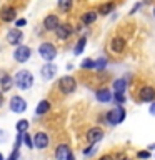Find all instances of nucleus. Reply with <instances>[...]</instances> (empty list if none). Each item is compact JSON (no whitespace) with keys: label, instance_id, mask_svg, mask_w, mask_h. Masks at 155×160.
I'll list each match as a JSON object with an SVG mask.
<instances>
[{"label":"nucleus","instance_id":"obj_1","mask_svg":"<svg viewBox=\"0 0 155 160\" xmlns=\"http://www.w3.org/2000/svg\"><path fill=\"white\" fill-rule=\"evenodd\" d=\"M13 83L17 85L20 90H28L33 85V75L30 73L28 70H20V72L15 73Z\"/></svg>","mask_w":155,"mask_h":160},{"label":"nucleus","instance_id":"obj_2","mask_svg":"<svg viewBox=\"0 0 155 160\" xmlns=\"http://www.w3.org/2000/svg\"><path fill=\"white\" fill-rule=\"evenodd\" d=\"M58 88L60 92L68 95V93H73L75 88H77V82H75L73 77H70V75H65V77H62L58 80Z\"/></svg>","mask_w":155,"mask_h":160},{"label":"nucleus","instance_id":"obj_3","mask_svg":"<svg viewBox=\"0 0 155 160\" xmlns=\"http://www.w3.org/2000/svg\"><path fill=\"white\" fill-rule=\"evenodd\" d=\"M123 120H125V108L120 107V105L115 107V108H112L107 113V122L110 125H118V123H122Z\"/></svg>","mask_w":155,"mask_h":160},{"label":"nucleus","instance_id":"obj_4","mask_svg":"<svg viewBox=\"0 0 155 160\" xmlns=\"http://www.w3.org/2000/svg\"><path fill=\"white\" fill-rule=\"evenodd\" d=\"M38 53L43 60H47L50 63L55 57H57V48H55V45H52V43H42L38 47Z\"/></svg>","mask_w":155,"mask_h":160},{"label":"nucleus","instance_id":"obj_5","mask_svg":"<svg viewBox=\"0 0 155 160\" xmlns=\"http://www.w3.org/2000/svg\"><path fill=\"white\" fill-rule=\"evenodd\" d=\"M10 110L15 113H23L25 110H27V102H25L22 97L15 95V97L10 98Z\"/></svg>","mask_w":155,"mask_h":160},{"label":"nucleus","instance_id":"obj_6","mask_svg":"<svg viewBox=\"0 0 155 160\" xmlns=\"http://www.w3.org/2000/svg\"><path fill=\"white\" fill-rule=\"evenodd\" d=\"M30 55H32V50H30V47H25V45H18V47L15 48L13 58L17 60V62L23 63V62H27V60L30 58Z\"/></svg>","mask_w":155,"mask_h":160},{"label":"nucleus","instance_id":"obj_7","mask_svg":"<svg viewBox=\"0 0 155 160\" xmlns=\"http://www.w3.org/2000/svg\"><path fill=\"white\" fill-rule=\"evenodd\" d=\"M22 40H23V33H22V30H20V28L8 30V33H7V42H8L10 45H20V43H22Z\"/></svg>","mask_w":155,"mask_h":160},{"label":"nucleus","instance_id":"obj_8","mask_svg":"<svg viewBox=\"0 0 155 160\" xmlns=\"http://www.w3.org/2000/svg\"><path fill=\"white\" fill-rule=\"evenodd\" d=\"M102 138H103V130L98 128V127H93V128H90L87 132V142L90 145H95L97 142H100Z\"/></svg>","mask_w":155,"mask_h":160},{"label":"nucleus","instance_id":"obj_9","mask_svg":"<svg viewBox=\"0 0 155 160\" xmlns=\"http://www.w3.org/2000/svg\"><path fill=\"white\" fill-rule=\"evenodd\" d=\"M138 97H140L142 102H153L155 100V88L150 87V85H145V87L140 88Z\"/></svg>","mask_w":155,"mask_h":160},{"label":"nucleus","instance_id":"obj_10","mask_svg":"<svg viewBox=\"0 0 155 160\" xmlns=\"http://www.w3.org/2000/svg\"><path fill=\"white\" fill-rule=\"evenodd\" d=\"M60 25V22H58V17L57 15H47V17L43 18V28L47 30V32H55L57 30V27Z\"/></svg>","mask_w":155,"mask_h":160},{"label":"nucleus","instance_id":"obj_11","mask_svg":"<svg viewBox=\"0 0 155 160\" xmlns=\"http://www.w3.org/2000/svg\"><path fill=\"white\" fill-rule=\"evenodd\" d=\"M48 147V135L45 132H38L33 137V148H47Z\"/></svg>","mask_w":155,"mask_h":160},{"label":"nucleus","instance_id":"obj_12","mask_svg":"<svg viewBox=\"0 0 155 160\" xmlns=\"http://www.w3.org/2000/svg\"><path fill=\"white\" fill-rule=\"evenodd\" d=\"M72 25H68V23H62V25H58L57 30H55V35L60 38V40H67L70 35H72Z\"/></svg>","mask_w":155,"mask_h":160},{"label":"nucleus","instance_id":"obj_13","mask_svg":"<svg viewBox=\"0 0 155 160\" xmlns=\"http://www.w3.org/2000/svg\"><path fill=\"white\" fill-rule=\"evenodd\" d=\"M55 73H57V67L53 63H47L40 68V75H42L43 80H52L55 77Z\"/></svg>","mask_w":155,"mask_h":160},{"label":"nucleus","instance_id":"obj_14","mask_svg":"<svg viewBox=\"0 0 155 160\" xmlns=\"http://www.w3.org/2000/svg\"><path fill=\"white\" fill-rule=\"evenodd\" d=\"M15 17H17V12H15L13 7H2V10H0V18H2V22H12V20H15Z\"/></svg>","mask_w":155,"mask_h":160},{"label":"nucleus","instance_id":"obj_15","mask_svg":"<svg viewBox=\"0 0 155 160\" xmlns=\"http://www.w3.org/2000/svg\"><path fill=\"white\" fill-rule=\"evenodd\" d=\"M110 48H112L115 53L123 52V48H125V38L123 37H113L112 42H110Z\"/></svg>","mask_w":155,"mask_h":160},{"label":"nucleus","instance_id":"obj_16","mask_svg":"<svg viewBox=\"0 0 155 160\" xmlns=\"http://www.w3.org/2000/svg\"><path fill=\"white\" fill-rule=\"evenodd\" d=\"M13 85V78L10 77L8 73H2L0 75V88H2V92H7V90L12 88Z\"/></svg>","mask_w":155,"mask_h":160},{"label":"nucleus","instance_id":"obj_17","mask_svg":"<svg viewBox=\"0 0 155 160\" xmlns=\"http://www.w3.org/2000/svg\"><path fill=\"white\" fill-rule=\"evenodd\" d=\"M68 153H70L68 145L62 143V145H58V147H57V150H55V158H57V160H67Z\"/></svg>","mask_w":155,"mask_h":160},{"label":"nucleus","instance_id":"obj_18","mask_svg":"<svg viewBox=\"0 0 155 160\" xmlns=\"http://www.w3.org/2000/svg\"><path fill=\"white\" fill-rule=\"evenodd\" d=\"M95 97H97L98 102L107 103V102H110V100H112V93H110V90H108V88H100V90H97Z\"/></svg>","mask_w":155,"mask_h":160},{"label":"nucleus","instance_id":"obj_19","mask_svg":"<svg viewBox=\"0 0 155 160\" xmlns=\"http://www.w3.org/2000/svg\"><path fill=\"white\" fill-rule=\"evenodd\" d=\"M50 110V102L48 100H40L38 105H37V108H35V113L37 115H43V113H47Z\"/></svg>","mask_w":155,"mask_h":160},{"label":"nucleus","instance_id":"obj_20","mask_svg":"<svg viewBox=\"0 0 155 160\" xmlns=\"http://www.w3.org/2000/svg\"><path fill=\"white\" fill-rule=\"evenodd\" d=\"M95 20H97V12H85L83 15H82V23L83 25H90V23H93Z\"/></svg>","mask_w":155,"mask_h":160},{"label":"nucleus","instance_id":"obj_21","mask_svg":"<svg viewBox=\"0 0 155 160\" xmlns=\"http://www.w3.org/2000/svg\"><path fill=\"white\" fill-rule=\"evenodd\" d=\"M125 88H127V80H125V78H118V80H115V82H113L115 93H123Z\"/></svg>","mask_w":155,"mask_h":160},{"label":"nucleus","instance_id":"obj_22","mask_svg":"<svg viewBox=\"0 0 155 160\" xmlns=\"http://www.w3.org/2000/svg\"><path fill=\"white\" fill-rule=\"evenodd\" d=\"M15 128H17V132H18V133H25V132H28V120H25V118L18 120L17 125H15Z\"/></svg>","mask_w":155,"mask_h":160},{"label":"nucleus","instance_id":"obj_23","mask_svg":"<svg viewBox=\"0 0 155 160\" xmlns=\"http://www.w3.org/2000/svg\"><path fill=\"white\" fill-rule=\"evenodd\" d=\"M112 10H113V3H103V5H100V8H98V15H108V13H112Z\"/></svg>","mask_w":155,"mask_h":160},{"label":"nucleus","instance_id":"obj_24","mask_svg":"<svg viewBox=\"0 0 155 160\" xmlns=\"http://www.w3.org/2000/svg\"><path fill=\"white\" fill-rule=\"evenodd\" d=\"M85 43H87V38L82 37V38H80L78 42H77V45H75L73 53H75V55H80V53H82V52H83V48H85Z\"/></svg>","mask_w":155,"mask_h":160},{"label":"nucleus","instance_id":"obj_25","mask_svg":"<svg viewBox=\"0 0 155 160\" xmlns=\"http://www.w3.org/2000/svg\"><path fill=\"white\" fill-rule=\"evenodd\" d=\"M73 5V0H58V8L62 12H68Z\"/></svg>","mask_w":155,"mask_h":160},{"label":"nucleus","instance_id":"obj_26","mask_svg":"<svg viewBox=\"0 0 155 160\" xmlns=\"http://www.w3.org/2000/svg\"><path fill=\"white\" fill-rule=\"evenodd\" d=\"M82 68H85V70H92V68H95V62L92 58H85L83 62H82V65H80Z\"/></svg>","mask_w":155,"mask_h":160},{"label":"nucleus","instance_id":"obj_27","mask_svg":"<svg viewBox=\"0 0 155 160\" xmlns=\"http://www.w3.org/2000/svg\"><path fill=\"white\" fill-rule=\"evenodd\" d=\"M105 67H107V58H105V57H100L98 60H95V68L102 70Z\"/></svg>","mask_w":155,"mask_h":160},{"label":"nucleus","instance_id":"obj_28","mask_svg":"<svg viewBox=\"0 0 155 160\" xmlns=\"http://www.w3.org/2000/svg\"><path fill=\"white\" fill-rule=\"evenodd\" d=\"M23 142H25V145H27L28 148H33V140L30 138V135H28L27 132L23 133Z\"/></svg>","mask_w":155,"mask_h":160},{"label":"nucleus","instance_id":"obj_29","mask_svg":"<svg viewBox=\"0 0 155 160\" xmlns=\"http://www.w3.org/2000/svg\"><path fill=\"white\" fill-rule=\"evenodd\" d=\"M138 158H150V152L148 150H140V152L137 153Z\"/></svg>","mask_w":155,"mask_h":160},{"label":"nucleus","instance_id":"obj_30","mask_svg":"<svg viewBox=\"0 0 155 160\" xmlns=\"http://www.w3.org/2000/svg\"><path fill=\"white\" fill-rule=\"evenodd\" d=\"M95 150H97V147L90 145L88 148H85V150H83V155H87V157H88V155H93V153H95Z\"/></svg>","mask_w":155,"mask_h":160},{"label":"nucleus","instance_id":"obj_31","mask_svg":"<svg viewBox=\"0 0 155 160\" xmlns=\"http://www.w3.org/2000/svg\"><path fill=\"white\" fill-rule=\"evenodd\" d=\"M18 157H20V152H18V150H13L7 160H18Z\"/></svg>","mask_w":155,"mask_h":160},{"label":"nucleus","instance_id":"obj_32","mask_svg":"<svg viewBox=\"0 0 155 160\" xmlns=\"http://www.w3.org/2000/svg\"><path fill=\"white\" fill-rule=\"evenodd\" d=\"M115 100H117L118 103H123L125 102V95L123 93H115Z\"/></svg>","mask_w":155,"mask_h":160},{"label":"nucleus","instance_id":"obj_33","mask_svg":"<svg viewBox=\"0 0 155 160\" xmlns=\"http://www.w3.org/2000/svg\"><path fill=\"white\" fill-rule=\"evenodd\" d=\"M7 140V132L5 130H0V142H5Z\"/></svg>","mask_w":155,"mask_h":160},{"label":"nucleus","instance_id":"obj_34","mask_svg":"<svg viewBox=\"0 0 155 160\" xmlns=\"http://www.w3.org/2000/svg\"><path fill=\"white\" fill-rule=\"evenodd\" d=\"M25 23H27V20H25V18H20V20H17V23H15V25H17V27H23Z\"/></svg>","mask_w":155,"mask_h":160},{"label":"nucleus","instance_id":"obj_35","mask_svg":"<svg viewBox=\"0 0 155 160\" xmlns=\"http://www.w3.org/2000/svg\"><path fill=\"white\" fill-rule=\"evenodd\" d=\"M150 115L155 117V102H152V105H150Z\"/></svg>","mask_w":155,"mask_h":160},{"label":"nucleus","instance_id":"obj_36","mask_svg":"<svg viewBox=\"0 0 155 160\" xmlns=\"http://www.w3.org/2000/svg\"><path fill=\"white\" fill-rule=\"evenodd\" d=\"M140 7H142V3H137V5H135V7L132 8V12H130V13H135V12H137V10H138Z\"/></svg>","mask_w":155,"mask_h":160},{"label":"nucleus","instance_id":"obj_37","mask_svg":"<svg viewBox=\"0 0 155 160\" xmlns=\"http://www.w3.org/2000/svg\"><path fill=\"white\" fill-rule=\"evenodd\" d=\"M100 160H113V157H112V155H103Z\"/></svg>","mask_w":155,"mask_h":160},{"label":"nucleus","instance_id":"obj_38","mask_svg":"<svg viewBox=\"0 0 155 160\" xmlns=\"http://www.w3.org/2000/svg\"><path fill=\"white\" fill-rule=\"evenodd\" d=\"M67 160H75V157H73V153H72V152L68 153V157H67Z\"/></svg>","mask_w":155,"mask_h":160},{"label":"nucleus","instance_id":"obj_39","mask_svg":"<svg viewBox=\"0 0 155 160\" xmlns=\"http://www.w3.org/2000/svg\"><path fill=\"white\" fill-rule=\"evenodd\" d=\"M150 150H155V143H150L148 145V152H150Z\"/></svg>","mask_w":155,"mask_h":160},{"label":"nucleus","instance_id":"obj_40","mask_svg":"<svg viewBox=\"0 0 155 160\" xmlns=\"http://www.w3.org/2000/svg\"><path fill=\"white\" fill-rule=\"evenodd\" d=\"M2 102H3V93L0 92V105H2Z\"/></svg>","mask_w":155,"mask_h":160},{"label":"nucleus","instance_id":"obj_41","mask_svg":"<svg viewBox=\"0 0 155 160\" xmlns=\"http://www.w3.org/2000/svg\"><path fill=\"white\" fill-rule=\"evenodd\" d=\"M0 160H5V157H3V155H2V152H0Z\"/></svg>","mask_w":155,"mask_h":160},{"label":"nucleus","instance_id":"obj_42","mask_svg":"<svg viewBox=\"0 0 155 160\" xmlns=\"http://www.w3.org/2000/svg\"><path fill=\"white\" fill-rule=\"evenodd\" d=\"M122 160H130V158H127V157H125V158H122Z\"/></svg>","mask_w":155,"mask_h":160},{"label":"nucleus","instance_id":"obj_43","mask_svg":"<svg viewBox=\"0 0 155 160\" xmlns=\"http://www.w3.org/2000/svg\"><path fill=\"white\" fill-rule=\"evenodd\" d=\"M153 17H155V8H153Z\"/></svg>","mask_w":155,"mask_h":160}]
</instances>
